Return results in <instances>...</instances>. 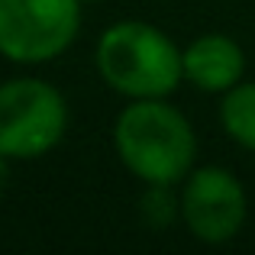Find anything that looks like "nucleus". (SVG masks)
<instances>
[{
    "label": "nucleus",
    "mask_w": 255,
    "mask_h": 255,
    "mask_svg": "<svg viewBox=\"0 0 255 255\" xmlns=\"http://www.w3.org/2000/svg\"><path fill=\"white\" fill-rule=\"evenodd\" d=\"M181 220L200 243H230L246 223V191L236 181V174L220 168V165H204L191 168L181 181Z\"/></svg>",
    "instance_id": "5"
},
{
    "label": "nucleus",
    "mask_w": 255,
    "mask_h": 255,
    "mask_svg": "<svg viewBox=\"0 0 255 255\" xmlns=\"http://www.w3.org/2000/svg\"><path fill=\"white\" fill-rule=\"evenodd\" d=\"M68 132V104L42 78H13L0 84V155L10 162L42 158Z\"/></svg>",
    "instance_id": "3"
},
{
    "label": "nucleus",
    "mask_w": 255,
    "mask_h": 255,
    "mask_svg": "<svg viewBox=\"0 0 255 255\" xmlns=\"http://www.w3.org/2000/svg\"><path fill=\"white\" fill-rule=\"evenodd\" d=\"M78 29V0H0V55L16 65H45L65 55Z\"/></svg>",
    "instance_id": "4"
},
{
    "label": "nucleus",
    "mask_w": 255,
    "mask_h": 255,
    "mask_svg": "<svg viewBox=\"0 0 255 255\" xmlns=\"http://www.w3.org/2000/svg\"><path fill=\"white\" fill-rule=\"evenodd\" d=\"M94 65L107 87L129 100L171 97L184 81V49L142 19H120L100 32Z\"/></svg>",
    "instance_id": "2"
},
{
    "label": "nucleus",
    "mask_w": 255,
    "mask_h": 255,
    "mask_svg": "<svg viewBox=\"0 0 255 255\" xmlns=\"http://www.w3.org/2000/svg\"><path fill=\"white\" fill-rule=\"evenodd\" d=\"M181 217V197H174L171 184H145L142 194V220L152 230H168Z\"/></svg>",
    "instance_id": "8"
},
{
    "label": "nucleus",
    "mask_w": 255,
    "mask_h": 255,
    "mask_svg": "<svg viewBox=\"0 0 255 255\" xmlns=\"http://www.w3.org/2000/svg\"><path fill=\"white\" fill-rule=\"evenodd\" d=\"M246 75V55L236 39L223 32L197 36L184 49V81L204 94H226Z\"/></svg>",
    "instance_id": "6"
},
{
    "label": "nucleus",
    "mask_w": 255,
    "mask_h": 255,
    "mask_svg": "<svg viewBox=\"0 0 255 255\" xmlns=\"http://www.w3.org/2000/svg\"><path fill=\"white\" fill-rule=\"evenodd\" d=\"M113 145L123 168L142 184L178 187L197 158L191 120L165 97L129 100L113 123Z\"/></svg>",
    "instance_id": "1"
},
{
    "label": "nucleus",
    "mask_w": 255,
    "mask_h": 255,
    "mask_svg": "<svg viewBox=\"0 0 255 255\" xmlns=\"http://www.w3.org/2000/svg\"><path fill=\"white\" fill-rule=\"evenodd\" d=\"M220 123L236 145L255 152V81H239L223 94Z\"/></svg>",
    "instance_id": "7"
},
{
    "label": "nucleus",
    "mask_w": 255,
    "mask_h": 255,
    "mask_svg": "<svg viewBox=\"0 0 255 255\" xmlns=\"http://www.w3.org/2000/svg\"><path fill=\"white\" fill-rule=\"evenodd\" d=\"M78 3H81V6H84V3H100V0H78Z\"/></svg>",
    "instance_id": "10"
},
{
    "label": "nucleus",
    "mask_w": 255,
    "mask_h": 255,
    "mask_svg": "<svg viewBox=\"0 0 255 255\" xmlns=\"http://www.w3.org/2000/svg\"><path fill=\"white\" fill-rule=\"evenodd\" d=\"M6 184H10V158L0 155V194L6 191Z\"/></svg>",
    "instance_id": "9"
}]
</instances>
